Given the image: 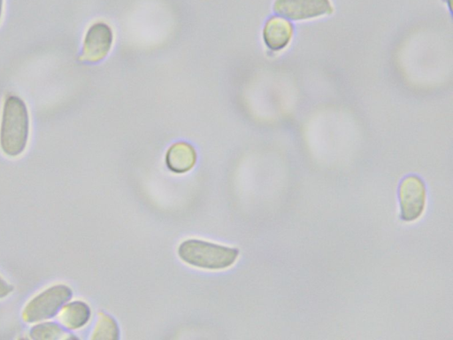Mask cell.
<instances>
[{
	"instance_id": "6da1fadb",
	"label": "cell",
	"mask_w": 453,
	"mask_h": 340,
	"mask_svg": "<svg viewBox=\"0 0 453 340\" xmlns=\"http://www.w3.org/2000/svg\"><path fill=\"white\" fill-rule=\"evenodd\" d=\"M30 120L25 102L17 96L5 97L0 121V149L10 158L20 156L26 150Z\"/></svg>"
},
{
	"instance_id": "7a4b0ae2",
	"label": "cell",
	"mask_w": 453,
	"mask_h": 340,
	"mask_svg": "<svg viewBox=\"0 0 453 340\" xmlns=\"http://www.w3.org/2000/svg\"><path fill=\"white\" fill-rule=\"evenodd\" d=\"M178 255L186 264L202 269L222 270L234 264L239 251L200 239L184 240Z\"/></svg>"
},
{
	"instance_id": "3957f363",
	"label": "cell",
	"mask_w": 453,
	"mask_h": 340,
	"mask_svg": "<svg viewBox=\"0 0 453 340\" xmlns=\"http://www.w3.org/2000/svg\"><path fill=\"white\" fill-rule=\"evenodd\" d=\"M72 296L73 290L68 285H50L28 300L22 309L21 318L28 324L47 321L58 314Z\"/></svg>"
},
{
	"instance_id": "277c9868",
	"label": "cell",
	"mask_w": 453,
	"mask_h": 340,
	"mask_svg": "<svg viewBox=\"0 0 453 340\" xmlns=\"http://www.w3.org/2000/svg\"><path fill=\"white\" fill-rule=\"evenodd\" d=\"M401 219L407 222L417 220L426 206V188L423 181L416 176L405 177L398 189Z\"/></svg>"
},
{
	"instance_id": "5b68a950",
	"label": "cell",
	"mask_w": 453,
	"mask_h": 340,
	"mask_svg": "<svg viewBox=\"0 0 453 340\" xmlns=\"http://www.w3.org/2000/svg\"><path fill=\"white\" fill-rule=\"evenodd\" d=\"M273 12L290 20H305L328 15L333 12L330 0H275Z\"/></svg>"
},
{
	"instance_id": "8992f818",
	"label": "cell",
	"mask_w": 453,
	"mask_h": 340,
	"mask_svg": "<svg viewBox=\"0 0 453 340\" xmlns=\"http://www.w3.org/2000/svg\"><path fill=\"white\" fill-rule=\"evenodd\" d=\"M111 44V27L104 22H96L86 32L80 58L91 63L97 62L107 55Z\"/></svg>"
},
{
	"instance_id": "52a82bcc",
	"label": "cell",
	"mask_w": 453,
	"mask_h": 340,
	"mask_svg": "<svg viewBox=\"0 0 453 340\" xmlns=\"http://www.w3.org/2000/svg\"><path fill=\"white\" fill-rule=\"evenodd\" d=\"M293 27L289 21L280 17L270 18L263 30V38L266 46L272 50H281L290 42Z\"/></svg>"
},
{
	"instance_id": "ba28073f",
	"label": "cell",
	"mask_w": 453,
	"mask_h": 340,
	"mask_svg": "<svg viewBox=\"0 0 453 340\" xmlns=\"http://www.w3.org/2000/svg\"><path fill=\"white\" fill-rule=\"evenodd\" d=\"M196 154L189 143L179 142L173 144L165 155V164L173 173L182 174L189 171L195 166Z\"/></svg>"
},
{
	"instance_id": "9c48e42d",
	"label": "cell",
	"mask_w": 453,
	"mask_h": 340,
	"mask_svg": "<svg viewBox=\"0 0 453 340\" xmlns=\"http://www.w3.org/2000/svg\"><path fill=\"white\" fill-rule=\"evenodd\" d=\"M90 316V307L81 300L65 303L58 313V319L61 326L70 330L84 327L88 322Z\"/></svg>"
},
{
	"instance_id": "30bf717a",
	"label": "cell",
	"mask_w": 453,
	"mask_h": 340,
	"mask_svg": "<svg viewBox=\"0 0 453 340\" xmlns=\"http://www.w3.org/2000/svg\"><path fill=\"white\" fill-rule=\"evenodd\" d=\"M29 336L36 340H57L76 338L54 321H40L30 328Z\"/></svg>"
},
{
	"instance_id": "8fae6325",
	"label": "cell",
	"mask_w": 453,
	"mask_h": 340,
	"mask_svg": "<svg viewBox=\"0 0 453 340\" xmlns=\"http://www.w3.org/2000/svg\"><path fill=\"white\" fill-rule=\"evenodd\" d=\"M119 336V330L116 321L109 314L99 312L94 328L91 332V339L115 340Z\"/></svg>"
},
{
	"instance_id": "7c38bea8",
	"label": "cell",
	"mask_w": 453,
	"mask_h": 340,
	"mask_svg": "<svg viewBox=\"0 0 453 340\" xmlns=\"http://www.w3.org/2000/svg\"><path fill=\"white\" fill-rule=\"evenodd\" d=\"M13 291V286L0 274V299L5 298Z\"/></svg>"
},
{
	"instance_id": "4fadbf2b",
	"label": "cell",
	"mask_w": 453,
	"mask_h": 340,
	"mask_svg": "<svg viewBox=\"0 0 453 340\" xmlns=\"http://www.w3.org/2000/svg\"><path fill=\"white\" fill-rule=\"evenodd\" d=\"M4 4V0H0V20H1V18L3 15Z\"/></svg>"
}]
</instances>
